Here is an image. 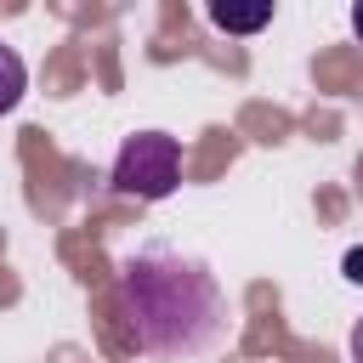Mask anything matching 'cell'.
<instances>
[{"label": "cell", "mask_w": 363, "mask_h": 363, "mask_svg": "<svg viewBox=\"0 0 363 363\" xmlns=\"http://www.w3.org/2000/svg\"><path fill=\"white\" fill-rule=\"evenodd\" d=\"M119 312L142 352L193 357L221 335L227 295L199 261L176 250H147V255H130L119 272Z\"/></svg>", "instance_id": "1"}, {"label": "cell", "mask_w": 363, "mask_h": 363, "mask_svg": "<svg viewBox=\"0 0 363 363\" xmlns=\"http://www.w3.org/2000/svg\"><path fill=\"white\" fill-rule=\"evenodd\" d=\"M182 182V142L164 130H136L125 136L119 159H113V187L130 199H164Z\"/></svg>", "instance_id": "2"}, {"label": "cell", "mask_w": 363, "mask_h": 363, "mask_svg": "<svg viewBox=\"0 0 363 363\" xmlns=\"http://www.w3.org/2000/svg\"><path fill=\"white\" fill-rule=\"evenodd\" d=\"M210 23H216V28H227V34H255V28H267V23H272V6H267V0H261V6L210 0Z\"/></svg>", "instance_id": "3"}, {"label": "cell", "mask_w": 363, "mask_h": 363, "mask_svg": "<svg viewBox=\"0 0 363 363\" xmlns=\"http://www.w3.org/2000/svg\"><path fill=\"white\" fill-rule=\"evenodd\" d=\"M23 91H28V68L11 45H0V113H11L23 102Z\"/></svg>", "instance_id": "4"}, {"label": "cell", "mask_w": 363, "mask_h": 363, "mask_svg": "<svg viewBox=\"0 0 363 363\" xmlns=\"http://www.w3.org/2000/svg\"><path fill=\"white\" fill-rule=\"evenodd\" d=\"M340 272H346L352 284H363V244H357V250H346V261H340Z\"/></svg>", "instance_id": "5"}, {"label": "cell", "mask_w": 363, "mask_h": 363, "mask_svg": "<svg viewBox=\"0 0 363 363\" xmlns=\"http://www.w3.org/2000/svg\"><path fill=\"white\" fill-rule=\"evenodd\" d=\"M352 357L363 363V318H357V329H352Z\"/></svg>", "instance_id": "6"}, {"label": "cell", "mask_w": 363, "mask_h": 363, "mask_svg": "<svg viewBox=\"0 0 363 363\" xmlns=\"http://www.w3.org/2000/svg\"><path fill=\"white\" fill-rule=\"evenodd\" d=\"M352 28H357V40H363V0L352 6Z\"/></svg>", "instance_id": "7"}]
</instances>
